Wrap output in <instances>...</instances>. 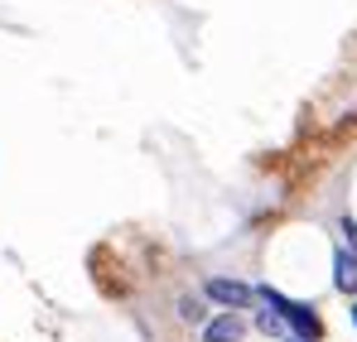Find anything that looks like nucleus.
Masks as SVG:
<instances>
[{
    "label": "nucleus",
    "instance_id": "20e7f679",
    "mask_svg": "<svg viewBox=\"0 0 357 342\" xmlns=\"http://www.w3.org/2000/svg\"><path fill=\"white\" fill-rule=\"evenodd\" d=\"M333 285L343 289V294H357V256L348 246L333 251Z\"/></svg>",
    "mask_w": 357,
    "mask_h": 342
},
{
    "label": "nucleus",
    "instance_id": "423d86ee",
    "mask_svg": "<svg viewBox=\"0 0 357 342\" xmlns=\"http://www.w3.org/2000/svg\"><path fill=\"white\" fill-rule=\"evenodd\" d=\"M256 328H261V333H280V328H285V318H280L275 309H261V313H256Z\"/></svg>",
    "mask_w": 357,
    "mask_h": 342
},
{
    "label": "nucleus",
    "instance_id": "7ed1b4c3",
    "mask_svg": "<svg viewBox=\"0 0 357 342\" xmlns=\"http://www.w3.org/2000/svg\"><path fill=\"white\" fill-rule=\"evenodd\" d=\"M241 333H246V323H241L232 309L203 323V342H241Z\"/></svg>",
    "mask_w": 357,
    "mask_h": 342
},
{
    "label": "nucleus",
    "instance_id": "f03ea898",
    "mask_svg": "<svg viewBox=\"0 0 357 342\" xmlns=\"http://www.w3.org/2000/svg\"><path fill=\"white\" fill-rule=\"evenodd\" d=\"M203 294H208L213 304L232 309V313H237V309H251V304H256V289H251V285H241V280H222V275H213V280L203 285Z\"/></svg>",
    "mask_w": 357,
    "mask_h": 342
},
{
    "label": "nucleus",
    "instance_id": "f257e3e1",
    "mask_svg": "<svg viewBox=\"0 0 357 342\" xmlns=\"http://www.w3.org/2000/svg\"><path fill=\"white\" fill-rule=\"evenodd\" d=\"M261 299H266V304H271V309L285 318V328H295V338H299V342H319V338H324V323H319V313H314L309 304H299V299H285L280 289H271V285L261 289Z\"/></svg>",
    "mask_w": 357,
    "mask_h": 342
},
{
    "label": "nucleus",
    "instance_id": "39448f33",
    "mask_svg": "<svg viewBox=\"0 0 357 342\" xmlns=\"http://www.w3.org/2000/svg\"><path fill=\"white\" fill-rule=\"evenodd\" d=\"M178 318H183V323H208V313H203V304H198L193 294L178 299Z\"/></svg>",
    "mask_w": 357,
    "mask_h": 342
},
{
    "label": "nucleus",
    "instance_id": "1a4fd4ad",
    "mask_svg": "<svg viewBox=\"0 0 357 342\" xmlns=\"http://www.w3.org/2000/svg\"><path fill=\"white\" fill-rule=\"evenodd\" d=\"M295 342H299V338H295Z\"/></svg>",
    "mask_w": 357,
    "mask_h": 342
},
{
    "label": "nucleus",
    "instance_id": "6e6552de",
    "mask_svg": "<svg viewBox=\"0 0 357 342\" xmlns=\"http://www.w3.org/2000/svg\"><path fill=\"white\" fill-rule=\"evenodd\" d=\"M353 323H357V304H353Z\"/></svg>",
    "mask_w": 357,
    "mask_h": 342
},
{
    "label": "nucleus",
    "instance_id": "0eeeda50",
    "mask_svg": "<svg viewBox=\"0 0 357 342\" xmlns=\"http://www.w3.org/2000/svg\"><path fill=\"white\" fill-rule=\"evenodd\" d=\"M343 231H348V251L357 256V222H353V217H343Z\"/></svg>",
    "mask_w": 357,
    "mask_h": 342
}]
</instances>
